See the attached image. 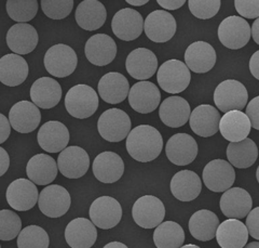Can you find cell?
Here are the masks:
<instances>
[{
	"label": "cell",
	"mask_w": 259,
	"mask_h": 248,
	"mask_svg": "<svg viewBox=\"0 0 259 248\" xmlns=\"http://www.w3.org/2000/svg\"><path fill=\"white\" fill-rule=\"evenodd\" d=\"M163 149V139L155 127L140 125L130 131L126 138L127 153L135 161L148 163L161 154Z\"/></svg>",
	"instance_id": "1"
},
{
	"label": "cell",
	"mask_w": 259,
	"mask_h": 248,
	"mask_svg": "<svg viewBox=\"0 0 259 248\" xmlns=\"http://www.w3.org/2000/svg\"><path fill=\"white\" fill-rule=\"evenodd\" d=\"M65 108L72 117L78 119L89 118L99 109V95L90 86L76 85L66 93Z\"/></svg>",
	"instance_id": "2"
},
{
	"label": "cell",
	"mask_w": 259,
	"mask_h": 248,
	"mask_svg": "<svg viewBox=\"0 0 259 248\" xmlns=\"http://www.w3.org/2000/svg\"><path fill=\"white\" fill-rule=\"evenodd\" d=\"M157 81L162 90L167 93H181L188 88L191 75L188 66L180 60H168L158 69Z\"/></svg>",
	"instance_id": "3"
},
{
	"label": "cell",
	"mask_w": 259,
	"mask_h": 248,
	"mask_svg": "<svg viewBox=\"0 0 259 248\" xmlns=\"http://www.w3.org/2000/svg\"><path fill=\"white\" fill-rule=\"evenodd\" d=\"M131 126L130 116L120 109L105 111L97 121V130L108 142H120L127 138Z\"/></svg>",
	"instance_id": "4"
},
{
	"label": "cell",
	"mask_w": 259,
	"mask_h": 248,
	"mask_svg": "<svg viewBox=\"0 0 259 248\" xmlns=\"http://www.w3.org/2000/svg\"><path fill=\"white\" fill-rule=\"evenodd\" d=\"M44 63L49 74L58 78H64L74 73L78 64V58L71 47L58 44L48 49Z\"/></svg>",
	"instance_id": "5"
},
{
	"label": "cell",
	"mask_w": 259,
	"mask_h": 248,
	"mask_svg": "<svg viewBox=\"0 0 259 248\" xmlns=\"http://www.w3.org/2000/svg\"><path fill=\"white\" fill-rule=\"evenodd\" d=\"M248 101V92L245 86L234 79H227L216 87L214 102L217 109L227 113L233 110L242 111Z\"/></svg>",
	"instance_id": "6"
},
{
	"label": "cell",
	"mask_w": 259,
	"mask_h": 248,
	"mask_svg": "<svg viewBox=\"0 0 259 248\" xmlns=\"http://www.w3.org/2000/svg\"><path fill=\"white\" fill-rule=\"evenodd\" d=\"M132 217L136 225L143 229L157 228L164 220L165 207L158 197L145 195L134 203Z\"/></svg>",
	"instance_id": "7"
},
{
	"label": "cell",
	"mask_w": 259,
	"mask_h": 248,
	"mask_svg": "<svg viewBox=\"0 0 259 248\" xmlns=\"http://www.w3.org/2000/svg\"><path fill=\"white\" fill-rule=\"evenodd\" d=\"M250 34L252 30L247 21L237 15L226 18L218 27V38L221 43L231 50H238L246 46Z\"/></svg>",
	"instance_id": "8"
},
{
	"label": "cell",
	"mask_w": 259,
	"mask_h": 248,
	"mask_svg": "<svg viewBox=\"0 0 259 248\" xmlns=\"http://www.w3.org/2000/svg\"><path fill=\"white\" fill-rule=\"evenodd\" d=\"M71 204L68 191L62 186L51 185L46 187L39 194L38 207L49 218H60L66 214Z\"/></svg>",
	"instance_id": "9"
},
{
	"label": "cell",
	"mask_w": 259,
	"mask_h": 248,
	"mask_svg": "<svg viewBox=\"0 0 259 248\" xmlns=\"http://www.w3.org/2000/svg\"><path fill=\"white\" fill-rule=\"evenodd\" d=\"M89 215L95 227L108 230L115 228L121 221L122 207L116 198L101 196L91 204Z\"/></svg>",
	"instance_id": "10"
},
{
	"label": "cell",
	"mask_w": 259,
	"mask_h": 248,
	"mask_svg": "<svg viewBox=\"0 0 259 248\" xmlns=\"http://www.w3.org/2000/svg\"><path fill=\"white\" fill-rule=\"evenodd\" d=\"M202 179L209 191L225 192L229 190L236 181V171L229 162L214 159L204 167Z\"/></svg>",
	"instance_id": "11"
},
{
	"label": "cell",
	"mask_w": 259,
	"mask_h": 248,
	"mask_svg": "<svg viewBox=\"0 0 259 248\" xmlns=\"http://www.w3.org/2000/svg\"><path fill=\"white\" fill-rule=\"evenodd\" d=\"M177 24L173 15L164 10H156L148 14L144 22L145 34L153 43H166L176 33Z\"/></svg>",
	"instance_id": "12"
},
{
	"label": "cell",
	"mask_w": 259,
	"mask_h": 248,
	"mask_svg": "<svg viewBox=\"0 0 259 248\" xmlns=\"http://www.w3.org/2000/svg\"><path fill=\"white\" fill-rule=\"evenodd\" d=\"M144 22L139 11L131 8L121 9L112 18V33L123 42L135 41L143 33Z\"/></svg>",
	"instance_id": "13"
},
{
	"label": "cell",
	"mask_w": 259,
	"mask_h": 248,
	"mask_svg": "<svg viewBox=\"0 0 259 248\" xmlns=\"http://www.w3.org/2000/svg\"><path fill=\"white\" fill-rule=\"evenodd\" d=\"M7 202L18 211H27L38 203L39 193L34 182L29 179H16L7 189Z\"/></svg>",
	"instance_id": "14"
},
{
	"label": "cell",
	"mask_w": 259,
	"mask_h": 248,
	"mask_svg": "<svg viewBox=\"0 0 259 248\" xmlns=\"http://www.w3.org/2000/svg\"><path fill=\"white\" fill-rule=\"evenodd\" d=\"M198 143L188 133H176L168 139L165 153L168 161L176 166H187L198 155Z\"/></svg>",
	"instance_id": "15"
},
{
	"label": "cell",
	"mask_w": 259,
	"mask_h": 248,
	"mask_svg": "<svg viewBox=\"0 0 259 248\" xmlns=\"http://www.w3.org/2000/svg\"><path fill=\"white\" fill-rule=\"evenodd\" d=\"M58 167L61 173L68 179H79L87 173L90 167V157L85 150L80 147L64 149L58 158Z\"/></svg>",
	"instance_id": "16"
},
{
	"label": "cell",
	"mask_w": 259,
	"mask_h": 248,
	"mask_svg": "<svg viewBox=\"0 0 259 248\" xmlns=\"http://www.w3.org/2000/svg\"><path fill=\"white\" fill-rule=\"evenodd\" d=\"M161 93L159 88L150 82H139L132 86L128 92V103L131 108L141 114H149L160 104Z\"/></svg>",
	"instance_id": "17"
},
{
	"label": "cell",
	"mask_w": 259,
	"mask_h": 248,
	"mask_svg": "<svg viewBox=\"0 0 259 248\" xmlns=\"http://www.w3.org/2000/svg\"><path fill=\"white\" fill-rule=\"evenodd\" d=\"M221 210L229 219H243L252 210L253 199L242 188H230L221 197Z\"/></svg>",
	"instance_id": "18"
},
{
	"label": "cell",
	"mask_w": 259,
	"mask_h": 248,
	"mask_svg": "<svg viewBox=\"0 0 259 248\" xmlns=\"http://www.w3.org/2000/svg\"><path fill=\"white\" fill-rule=\"evenodd\" d=\"M9 122L15 131L29 133L38 128L41 122V113L36 104L29 101H20L11 108Z\"/></svg>",
	"instance_id": "19"
},
{
	"label": "cell",
	"mask_w": 259,
	"mask_h": 248,
	"mask_svg": "<svg viewBox=\"0 0 259 248\" xmlns=\"http://www.w3.org/2000/svg\"><path fill=\"white\" fill-rule=\"evenodd\" d=\"M117 45L113 39L106 34H96L89 38L84 52L88 61L96 66H105L115 60L117 55Z\"/></svg>",
	"instance_id": "20"
},
{
	"label": "cell",
	"mask_w": 259,
	"mask_h": 248,
	"mask_svg": "<svg viewBox=\"0 0 259 248\" xmlns=\"http://www.w3.org/2000/svg\"><path fill=\"white\" fill-rule=\"evenodd\" d=\"M37 140L40 148L48 153H59L67 148L69 131L61 122L50 121L40 127Z\"/></svg>",
	"instance_id": "21"
},
{
	"label": "cell",
	"mask_w": 259,
	"mask_h": 248,
	"mask_svg": "<svg viewBox=\"0 0 259 248\" xmlns=\"http://www.w3.org/2000/svg\"><path fill=\"white\" fill-rule=\"evenodd\" d=\"M221 114L216 108L209 104H201L194 109L189 118L191 130L200 137L208 138L220 130Z\"/></svg>",
	"instance_id": "22"
},
{
	"label": "cell",
	"mask_w": 259,
	"mask_h": 248,
	"mask_svg": "<svg viewBox=\"0 0 259 248\" xmlns=\"http://www.w3.org/2000/svg\"><path fill=\"white\" fill-rule=\"evenodd\" d=\"M127 73L139 81H146L156 74L158 59L156 54L146 48H137L127 55L125 61Z\"/></svg>",
	"instance_id": "23"
},
{
	"label": "cell",
	"mask_w": 259,
	"mask_h": 248,
	"mask_svg": "<svg viewBox=\"0 0 259 248\" xmlns=\"http://www.w3.org/2000/svg\"><path fill=\"white\" fill-rule=\"evenodd\" d=\"M39 36L36 28L28 23H18L7 34V45L15 54H28L36 49Z\"/></svg>",
	"instance_id": "24"
},
{
	"label": "cell",
	"mask_w": 259,
	"mask_h": 248,
	"mask_svg": "<svg viewBox=\"0 0 259 248\" xmlns=\"http://www.w3.org/2000/svg\"><path fill=\"white\" fill-rule=\"evenodd\" d=\"M216 59L215 49L206 42L193 43L185 52L186 65L198 74H204L212 69L216 64Z\"/></svg>",
	"instance_id": "25"
},
{
	"label": "cell",
	"mask_w": 259,
	"mask_h": 248,
	"mask_svg": "<svg viewBox=\"0 0 259 248\" xmlns=\"http://www.w3.org/2000/svg\"><path fill=\"white\" fill-rule=\"evenodd\" d=\"M95 178L103 183H115L121 179L124 172V163L115 152H103L93 162Z\"/></svg>",
	"instance_id": "26"
},
{
	"label": "cell",
	"mask_w": 259,
	"mask_h": 248,
	"mask_svg": "<svg viewBox=\"0 0 259 248\" xmlns=\"http://www.w3.org/2000/svg\"><path fill=\"white\" fill-rule=\"evenodd\" d=\"M30 99L40 109L50 110L58 105L62 99L61 85L51 77H41L32 84Z\"/></svg>",
	"instance_id": "27"
},
{
	"label": "cell",
	"mask_w": 259,
	"mask_h": 248,
	"mask_svg": "<svg viewBox=\"0 0 259 248\" xmlns=\"http://www.w3.org/2000/svg\"><path fill=\"white\" fill-rule=\"evenodd\" d=\"M97 238L94 223L85 218L71 220L65 229V239L71 248H91Z\"/></svg>",
	"instance_id": "28"
},
{
	"label": "cell",
	"mask_w": 259,
	"mask_h": 248,
	"mask_svg": "<svg viewBox=\"0 0 259 248\" xmlns=\"http://www.w3.org/2000/svg\"><path fill=\"white\" fill-rule=\"evenodd\" d=\"M252 124L248 116L242 111L227 112L221 118L220 131L223 137L230 142H239L247 138Z\"/></svg>",
	"instance_id": "29"
},
{
	"label": "cell",
	"mask_w": 259,
	"mask_h": 248,
	"mask_svg": "<svg viewBox=\"0 0 259 248\" xmlns=\"http://www.w3.org/2000/svg\"><path fill=\"white\" fill-rule=\"evenodd\" d=\"M190 105L184 98L173 95L160 104L159 116L161 122L167 127L180 128L190 118Z\"/></svg>",
	"instance_id": "30"
},
{
	"label": "cell",
	"mask_w": 259,
	"mask_h": 248,
	"mask_svg": "<svg viewBox=\"0 0 259 248\" xmlns=\"http://www.w3.org/2000/svg\"><path fill=\"white\" fill-rule=\"evenodd\" d=\"M97 89L103 101L109 104H118L128 97L130 84L122 74L110 72L100 79Z\"/></svg>",
	"instance_id": "31"
},
{
	"label": "cell",
	"mask_w": 259,
	"mask_h": 248,
	"mask_svg": "<svg viewBox=\"0 0 259 248\" xmlns=\"http://www.w3.org/2000/svg\"><path fill=\"white\" fill-rule=\"evenodd\" d=\"M59 167L54 158L48 154L32 156L26 166L28 179L38 186H48L56 179Z\"/></svg>",
	"instance_id": "32"
},
{
	"label": "cell",
	"mask_w": 259,
	"mask_h": 248,
	"mask_svg": "<svg viewBox=\"0 0 259 248\" xmlns=\"http://www.w3.org/2000/svg\"><path fill=\"white\" fill-rule=\"evenodd\" d=\"M202 191V182L199 175L191 170H182L173 175L171 192L181 202H191L196 199Z\"/></svg>",
	"instance_id": "33"
},
{
	"label": "cell",
	"mask_w": 259,
	"mask_h": 248,
	"mask_svg": "<svg viewBox=\"0 0 259 248\" xmlns=\"http://www.w3.org/2000/svg\"><path fill=\"white\" fill-rule=\"evenodd\" d=\"M28 64L20 54H6L0 59V82L8 87H16L26 81Z\"/></svg>",
	"instance_id": "34"
},
{
	"label": "cell",
	"mask_w": 259,
	"mask_h": 248,
	"mask_svg": "<svg viewBox=\"0 0 259 248\" xmlns=\"http://www.w3.org/2000/svg\"><path fill=\"white\" fill-rule=\"evenodd\" d=\"M248 235L244 223L239 219H228L218 227L216 239L222 248H243L247 244Z\"/></svg>",
	"instance_id": "35"
},
{
	"label": "cell",
	"mask_w": 259,
	"mask_h": 248,
	"mask_svg": "<svg viewBox=\"0 0 259 248\" xmlns=\"http://www.w3.org/2000/svg\"><path fill=\"white\" fill-rule=\"evenodd\" d=\"M76 22L85 30L101 28L107 19L106 8L99 0H83L77 7Z\"/></svg>",
	"instance_id": "36"
},
{
	"label": "cell",
	"mask_w": 259,
	"mask_h": 248,
	"mask_svg": "<svg viewBox=\"0 0 259 248\" xmlns=\"http://www.w3.org/2000/svg\"><path fill=\"white\" fill-rule=\"evenodd\" d=\"M220 225V219L213 211L201 209L191 216L188 227L193 238L201 242H207L216 236Z\"/></svg>",
	"instance_id": "37"
},
{
	"label": "cell",
	"mask_w": 259,
	"mask_h": 248,
	"mask_svg": "<svg viewBox=\"0 0 259 248\" xmlns=\"http://www.w3.org/2000/svg\"><path fill=\"white\" fill-rule=\"evenodd\" d=\"M258 157V148L252 139L230 142L227 148V158L229 163L239 169L253 166Z\"/></svg>",
	"instance_id": "38"
},
{
	"label": "cell",
	"mask_w": 259,
	"mask_h": 248,
	"mask_svg": "<svg viewBox=\"0 0 259 248\" xmlns=\"http://www.w3.org/2000/svg\"><path fill=\"white\" fill-rule=\"evenodd\" d=\"M184 242L185 232L177 222H162L153 232V243L157 248H181Z\"/></svg>",
	"instance_id": "39"
},
{
	"label": "cell",
	"mask_w": 259,
	"mask_h": 248,
	"mask_svg": "<svg viewBox=\"0 0 259 248\" xmlns=\"http://www.w3.org/2000/svg\"><path fill=\"white\" fill-rule=\"evenodd\" d=\"M37 12V0H8L7 2V13L15 22H29L36 17Z\"/></svg>",
	"instance_id": "40"
},
{
	"label": "cell",
	"mask_w": 259,
	"mask_h": 248,
	"mask_svg": "<svg viewBox=\"0 0 259 248\" xmlns=\"http://www.w3.org/2000/svg\"><path fill=\"white\" fill-rule=\"evenodd\" d=\"M50 238L45 229L39 226L24 228L18 236L19 248H49Z\"/></svg>",
	"instance_id": "41"
},
{
	"label": "cell",
	"mask_w": 259,
	"mask_h": 248,
	"mask_svg": "<svg viewBox=\"0 0 259 248\" xmlns=\"http://www.w3.org/2000/svg\"><path fill=\"white\" fill-rule=\"evenodd\" d=\"M22 231V220L18 214L12 210H0V239L12 241Z\"/></svg>",
	"instance_id": "42"
},
{
	"label": "cell",
	"mask_w": 259,
	"mask_h": 248,
	"mask_svg": "<svg viewBox=\"0 0 259 248\" xmlns=\"http://www.w3.org/2000/svg\"><path fill=\"white\" fill-rule=\"evenodd\" d=\"M74 8V0H41V9L49 19L63 20Z\"/></svg>",
	"instance_id": "43"
},
{
	"label": "cell",
	"mask_w": 259,
	"mask_h": 248,
	"mask_svg": "<svg viewBox=\"0 0 259 248\" xmlns=\"http://www.w3.org/2000/svg\"><path fill=\"white\" fill-rule=\"evenodd\" d=\"M221 0H188L190 12L200 20H208L221 9Z\"/></svg>",
	"instance_id": "44"
},
{
	"label": "cell",
	"mask_w": 259,
	"mask_h": 248,
	"mask_svg": "<svg viewBox=\"0 0 259 248\" xmlns=\"http://www.w3.org/2000/svg\"><path fill=\"white\" fill-rule=\"evenodd\" d=\"M234 7L242 18H259V0H234Z\"/></svg>",
	"instance_id": "45"
},
{
	"label": "cell",
	"mask_w": 259,
	"mask_h": 248,
	"mask_svg": "<svg viewBox=\"0 0 259 248\" xmlns=\"http://www.w3.org/2000/svg\"><path fill=\"white\" fill-rule=\"evenodd\" d=\"M246 228L249 235L259 241V206L249 211L246 217Z\"/></svg>",
	"instance_id": "46"
},
{
	"label": "cell",
	"mask_w": 259,
	"mask_h": 248,
	"mask_svg": "<svg viewBox=\"0 0 259 248\" xmlns=\"http://www.w3.org/2000/svg\"><path fill=\"white\" fill-rule=\"evenodd\" d=\"M245 114L248 116L254 129L259 130V95L247 104Z\"/></svg>",
	"instance_id": "47"
},
{
	"label": "cell",
	"mask_w": 259,
	"mask_h": 248,
	"mask_svg": "<svg viewBox=\"0 0 259 248\" xmlns=\"http://www.w3.org/2000/svg\"><path fill=\"white\" fill-rule=\"evenodd\" d=\"M11 133V125L9 119L0 113V145L6 142Z\"/></svg>",
	"instance_id": "48"
},
{
	"label": "cell",
	"mask_w": 259,
	"mask_h": 248,
	"mask_svg": "<svg viewBox=\"0 0 259 248\" xmlns=\"http://www.w3.org/2000/svg\"><path fill=\"white\" fill-rule=\"evenodd\" d=\"M157 3L159 4V6L163 8V9L177 10L185 5L186 0H157Z\"/></svg>",
	"instance_id": "49"
},
{
	"label": "cell",
	"mask_w": 259,
	"mask_h": 248,
	"mask_svg": "<svg viewBox=\"0 0 259 248\" xmlns=\"http://www.w3.org/2000/svg\"><path fill=\"white\" fill-rule=\"evenodd\" d=\"M9 166H10L9 154H8V152L4 148L0 147V177L8 171Z\"/></svg>",
	"instance_id": "50"
},
{
	"label": "cell",
	"mask_w": 259,
	"mask_h": 248,
	"mask_svg": "<svg viewBox=\"0 0 259 248\" xmlns=\"http://www.w3.org/2000/svg\"><path fill=\"white\" fill-rule=\"evenodd\" d=\"M249 70L252 75L259 81V50L256 51L249 60Z\"/></svg>",
	"instance_id": "51"
},
{
	"label": "cell",
	"mask_w": 259,
	"mask_h": 248,
	"mask_svg": "<svg viewBox=\"0 0 259 248\" xmlns=\"http://www.w3.org/2000/svg\"><path fill=\"white\" fill-rule=\"evenodd\" d=\"M252 36H253L254 42L257 45H259V18L255 20V22L252 25Z\"/></svg>",
	"instance_id": "52"
},
{
	"label": "cell",
	"mask_w": 259,
	"mask_h": 248,
	"mask_svg": "<svg viewBox=\"0 0 259 248\" xmlns=\"http://www.w3.org/2000/svg\"><path fill=\"white\" fill-rule=\"evenodd\" d=\"M125 2L131 5V6H134V7H142L144 5L147 4L149 0H125Z\"/></svg>",
	"instance_id": "53"
},
{
	"label": "cell",
	"mask_w": 259,
	"mask_h": 248,
	"mask_svg": "<svg viewBox=\"0 0 259 248\" xmlns=\"http://www.w3.org/2000/svg\"><path fill=\"white\" fill-rule=\"evenodd\" d=\"M103 248H128L125 244L120 243V242H111L107 245H105Z\"/></svg>",
	"instance_id": "54"
},
{
	"label": "cell",
	"mask_w": 259,
	"mask_h": 248,
	"mask_svg": "<svg viewBox=\"0 0 259 248\" xmlns=\"http://www.w3.org/2000/svg\"><path fill=\"white\" fill-rule=\"evenodd\" d=\"M243 248H259V242H250Z\"/></svg>",
	"instance_id": "55"
},
{
	"label": "cell",
	"mask_w": 259,
	"mask_h": 248,
	"mask_svg": "<svg viewBox=\"0 0 259 248\" xmlns=\"http://www.w3.org/2000/svg\"><path fill=\"white\" fill-rule=\"evenodd\" d=\"M181 248H201L197 245H193V244H188V245H185V246H182Z\"/></svg>",
	"instance_id": "56"
},
{
	"label": "cell",
	"mask_w": 259,
	"mask_h": 248,
	"mask_svg": "<svg viewBox=\"0 0 259 248\" xmlns=\"http://www.w3.org/2000/svg\"><path fill=\"white\" fill-rule=\"evenodd\" d=\"M256 178H257V181H258V183H259V166H258L257 171H256Z\"/></svg>",
	"instance_id": "57"
},
{
	"label": "cell",
	"mask_w": 259,
	"mask_h": 248,
	"mask_svg": "<svg viewBox=\"0 0 259 248\" xmlns=\"http://www.w3.org/2000/svg\"><path fill=\"white\" fill-rule=\"evenodd\" d=\"M0 248H2V246H0Z\"/></svg>",
	"instance_id": "58"
}]
</instances>
